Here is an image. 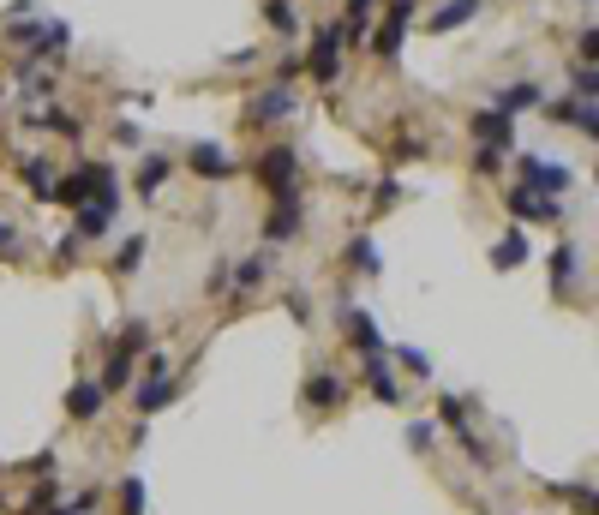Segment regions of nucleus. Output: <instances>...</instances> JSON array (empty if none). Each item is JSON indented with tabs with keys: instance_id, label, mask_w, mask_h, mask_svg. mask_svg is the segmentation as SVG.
Listing matches in <instances>:
<instances>
[{
	"instance_id": "nucleus-1",
	"label": "nucleus",
	"mask_w": 599,
	"mask_h": 515,
	"mask_svg": "<svg viewBox=\"0 0 599 515\" xmlns=\"http://www.w3.org/2000/svg\"><path fill=\"white\" fill-rule=\"evenodd\" d=\"M522 186H528V192H540V198H558V192H570V186H576V174H570V168H558V162H546V156H522Z\"/></svg>"
},
{
	"instance_id": "nucleus-2",
	"label": "nucleus",
	"mask_w": 599,
	"mask_h": 515,
	"mask_svg": "<svg viewBox=\"0 0 599 515\" xmlns=\"http://www.w3.org/2000/svg\"><path fill=\"white\" fill-rule=\"evenodd\" d=\"M108 228H114V186H96L78 204V240H102Z\"/></svg>"
},
{
	"instance_id": "nucleus-3",
	"label": "nucleus",
	"mask_w": 599,
	"mask_h": 515,
	"mask_svg": "<svg viewBox=\"0 0 599 515\" xmlns=\"http://www.w3.org/2000/svg\"><path fill=\"white\" fill-rule=\"evenodd\" d=\"M306 72H312L318 84H336V72H342V30H336V24L318 30V42H312V54H306Z\"/></svg>"
},
{
	"instance_id": "nucleus-4",
	"label": "nucleus",
	"mask_w": 599,
	"mask_h": 515,
	"mask_svg": "<svg viewBox=\"0 0 599 515\" xmlns=\"http://www.w3.org/2000/svg\"><path fill=\"white\" fill-rule=\"evenodd\" d=\"M300 228H306L300 192H276V210H270V222H264V240H270V246H282V240H294Z\"/></svg>"
},
{
	"instance_id": "nucleus-5",
	"label": "nucleus",
	"mask_w": 599,
	"mask_h": 515,
	"mask_svg": "<svg viewBox=\"0 0 599 515\" xmlns=\"http://www.w3.org/2000/svg\"><path fill=\"white\" fill-rule=\"evenodd\" d=\"M294 174H300V156H294L288 144H270L264 162H258V180H264L270 192H294Z\"/></svg>"
},
{
	"instance_id": "nucleus-6",
	"label": "nucleus",
	"mask_w": 599,
	"mask_h": 515,
	"mask_svg": "<svg viewBox=\"0 0 599 515\" xmlns=\"http://www.w3.org/2000/svg\"><path fill=\"white\" fill-rule=\"evenodd\" d=\"M510 216H516V222H564V204H558V198H540V192H528V186H516V192H510Z\"/></svg>"
},
{
	"instance_id": "nucleus-7",
	"label": "nucleus",
	"mask_w": 599,
	"mask_h": 515,
	"mask_svg": "<svg viewBox=\"0 0 599 515\" xmlns=\"http://www.w3.org/2000/svg\"><path fill=\"white\" fill-rule=\"evenodd\" d=\"M360 360H366V390H372L384 408H396V402H402V384H396V372H390V354L378 348V354H360Z\"/></svg>"
},
{
	"instance_id": "nucleus-8",
	"label": "nucleus",
	"mask_w": 599,
	"mask_h": 515,
	"mask_svg": "<svg viewBox=\"0 0 599 515\" xmlns=\"http://www.w3.org/2000/svg\"><path fill=\"white\" fill-rule=\"evenodd\" d=\"M408 18H414V0H396V6L384 12V30L372 36V48H378L384 60H396V54H402V36H408Z\"/></svg>"
},
{
	"instance_id": "nucleus-9",
	"label": "nucleus",
	"mask_w": 599,
	"mask_h": 515,
	"mask_svg": "<svg viewBox=\"0 0 599 515\" xmlns=\"http://www.w3.org/2000/svg\"><path fill=\"white\" fill-rule=\"evenodd\" d=\"M294 114V84H270L258 102H252V120H264V126H276V120H288Z\"/></svg>"
},
{
	"instance_id": "nucleus-10",
	"label": "nucleus",
	"mask_w": 599,
	"mask_h": 515,
	"mask_svg": "<svg viewBox=\"0 0 599 515\" xmlns=\"http://www.w3.org/2000/svg\"><path fill=\"white\" fill-rule=\"evenodd\" d=\"M546 120H558V126H576L582 138H594V132H599L594 102H576V96H570V102H552V108H546Z\"/></svg>"
},
{
	"instance_id": "nucleus-11",
	"label": "nucleus",
	"mask_w": 599,
	"mask_h": 515,
	"mask_svg": "<svg viewBox=\"0 0 599 515\" xmlns=\"http://www.w3.org/2000/svg\"><path fill=\"white\" fill-rule=\"evenodd\" d=\"M342 396H348V384H342L336 372H318V378H306V402H312L318 414H330V408H342Z\"/></svg>"
},
{
	"instance_id": "nucleus-12",
	"label": "nucleus",
	"mask_w": 599,
	"mask_h": 515,
	"mask_svg": "<svg viewBox=\"0 0 599 515\" xmlns=\"http://www.w3.org/2000/svg\"><path fill=\"white\" fill-rule=\"evenodd\" d=\"M102 402H108V390H102V384H90V378L66 390V414H72V420H96V414H102Z\"/></svg>"
},
{
	"instance_id": "nucleus-13",
	"label": "nucleus",
	"mask_w": 599,
	"mask_h": 515,
	"mask_svg": "<svg viewBox=\"0 0 599 515\" xmlns=\"http://www.w3.org/2000/svg\"><path fill=\"white\" fill-rule=\"evenodd\" d=\"M474 138L492 144V150H504V144H510V114H504V108H480V114H474Z\"/></svg>"
},
{
	"instance_id": "nucleus-14",
	"label": "nucleus",
	"mask_w": 599,
	"mask_h": 515,
	"mask_svg": "<svg viewBox=\"0 0 599 515\" xmlns=\"http://www.w3.org/2000/svg\"><path fill=\"white\" fill-rule=\"evenodd\" d=\"M342 330H348V342H354L360 354H378V348H384V336H378V324H372L366 312H354V306L342 312Z\"/></svg>"
},
{
	"instance_id": "nucleus-15",
	"label": "nucleus",
	"mask_w": 599,
	"mask_h": 515,
	"mask_svg": "<svg viewBox=\"0 0 599 515\" xmlns=\"http://www.w3.org/2000/svg\"><path fill=\"white\" fill-rule=\"evenodd\" d=\"M192 174H204V180H228L234 162L222 156V144H192Z\"/></svg>"
},
{
	"instance_id": "nucleus-16",
	"label": "nucleus",
	"mask_w": 599,
	"mask_h": 515,
	"mask_svg": "<svg viewBox=\"0 0 599 515\" xmlns=\"http://www.w3.org/2000/svg\"><path fill=\"white\" fill-rule=\"evenodd\" d=\"M474 12H480V0H450V6H438V12L426 18V30H438V36H444V30H462Z\"/></svg>"
},
{
	"instance_id": "nucleus-17",
	"label": "nucleus",
	"mask_w": 599,
	"mask_h": 515,
	"mask_svg": "<svg viewBox=\"0 0 599 515\" xmlns=\"http://www.w3.org/2000/svg\"><path fill=\"white\" fill-rule=\"evenodd\" d=\"M168 402H174V384H168V378H144V384H138V402H132V408H138V414H162Z\"/></svg>"
},
{
	"instance_id": "nucleus-18",
	"label": "nucleus",
	"mask_w": 599,
	"mask_h": 515,
	"mask_svg": "<svg viewBox=\"0 0 599 515\" xmlns=\"http://www.w3.org/2000/svg\"><path fill=\"white\" fill-rule=\"evenodd\" d=\"M264 24L276 36H300V6L294 0H264Z\"/></svg>"
},
{
	"instance_id": "nucleus-19",
	"label": "nucleus",
	"mask_w": 599,
	"mask_h": 515,
	"mask_svg": "<svg viewBox=\"0 0 599 515\" xmlns=\"http://www.w3.org/2000/svg\"><path fill=\"white\" fill-rule=\"evenodd\" d=\"M528 258H534V252H528V234H504V240H498V252H492V264H498V270H522Z\"/></svg>"
},
{
	"instance_id": "nucleus-20",
	"label": "nucleus",
	"mask_w": 599,
	"mask_h": 515,
	"mask_svg": "<svg viewBox=\"0 0 599 515\" xmlns=\"http://www.w3.org/2000/svg\"><path fill=\"white\" fill-rule=\"evenodd\" d=\"M174 174V162L168 156H144V168H138V192L150 198V192H162V180Z\"/></svg>"
},
{
	"instance_id": "nucleus-21",
	"label": "nucleus",
	"mask_w": 599,
	"mask_h": 515,
	"mask_svg": "<svg viewBox=\"0 0 599 515\" xmlns=\"http://www.w3.org/2000/svg\"><path fill=\"white\" fill-rule=\"evenodd\" d=\"M576 258H582L576 246H558V252H552V288H558V294L576 282Z\"/></svg>"
},
{
	"instance_id": "nucleus-22",
	"label": "nucleus",
	"mask_w": 599,
	"mask_h": 515,
	"mask_svg": "<svg viewBox=\"0 0 599 515\" xmlns=\"http://www.w3.org/2000/svg\"><path fill=\"white\" fill-rule=\"evenodd\" d=\"M24 186H30L36 198H48V192H54V168H42V156H24Z\"/></svg>"
},
{
	"instance_id": "nucleus-23",
	"label": "nucleus",
	"mask_w": 599,
	"mask_h": 515,
	"mask_svg": "<svg viewBox=\"0 0 599 515\" xmlns=\"http://www.w3.org/2000/svg\"><path fill=\"white\" fill-rule=\"evenodd\" d=\"M348 264H354V270H360V276H378V270H384V264H378V246H372V240H366V234H360V240H354V246H348Z\"/></svg>"
},
{
	"instance_id": "nucleus-24",
	"label": "nucleus",
	"mask_w": 599,
	"mask_h": 515,
	"mask_svg": "<svg viewBox=\"0 0 599 515\" xmlns=\"http://www.w3.org/2000/svg\"><path fill=\"white\" fill-rule=\"evenodd\" d=\"M540 102H546V96H540V84H510V90H504V102H498V108H504V114H510V108H540Z\"/></svg>"
},
{
	"instance_id": "nucleus-25",
	"label": "nucleus",
	"mask_w": 599,
	"mask_h": 515,
	"mask_svg": "<svg viewBox=\"0 0 599 515\" xmlns=\"http://www.w3.org/2000/svg\"><path fill=\"white\" fill-rule=\"evenodd\" d=\"M264 270H270V252L246 258V264H234V288H258V282H264Z\"/></svg>"
},
{
	"instance_id": "nucleus-26",
	"label": "nucleus",
	"mask_w": 599,
	"mask_h": 515,
	"mask_svg": "<svg viewBox=\"0 0 599 515\" xmlns=\"http://www.w3.org/2000/svg\"><path fill=\"white\" fill-rule=\"evenodd\" d=\"M132 378V354H120V348H108V372H102V390H120Z\"/></svg>"
},
{
	"instance_id": "nucleus-27",
	"label": "nucleus",
	"mask_w": 599,
	"mask_h": 515,
	"mask_svg": "<svg viewBox=\"0 0 599 515\" xmlns=\"http://www.w3.org/2000/svg\"><path fill=\"white\" fill-rule=\"evenodd\" d=\"M36 126H48V132H66V138H78V120H72L66 108H42V114H36Z\"/></svg>"
},
{
	"instance_id": "nucleus-28",
	"label": "nucleus",
	"mask_w": 599,
	"mask_h": 515,
	"mask_svg": "<svg viewBox=\"0 0 599 515\" xmlns=\"http://www.w3.org/2000/svg\"><path fill=\"white\" fill-rule=\"evenodd\" d=\"M120 510H126V515H144V480H138V474L120 486Z\"/></svg>"
},
{
	"instance_id": "nucleus-29",
	"label": "nucleus",
	"mask_w": 599,
	"mask_h": 515,
	"mask_svg": "<svg viewBox=\"0 0 599 515\" xmlns=\"http://www.w3.org/2000/svg\"><path fill=\"white\" fill-rule=\"evenodd\" d=\"M138 264H144V240H126V246H120V258H114V270H120V276H132Z\"/></svg>"
},
{
	"instance_id": "nucleus-30",
	"label": "nucleus",
	"mask_w": 599,
	"mask_h": 515,
	"mask_svg": "<svg viewBox=\"0 0 599 515\" xmlns=\"http://www.w3.org/2000/svg\"><path fill=\"white\" fill-rule=\"evenodd\" d=\"M570 84H576V90H582V102H594V66H570Z\"/></svg>"
},
{
	"instance_id": "nucleus-31",
	"label": "nucleus",
	"mask_w": 599,
	"mask_h": 515,
	"mask_svg": "<svg viewBox=\"0 0 599 515\" xmlns=\"http://www.w3.org/2000/svg\"><path fill=\"white\" fill-rule=\"evenodd\" d=\"M474 168H480V174H498V168H504V150H492V144H480V156H474Z\"/></svg>"
},
{
	"instance_id": "nucleus-32",
	"label": "nucleus",
	"mask_w": 599,
	"mask_h": 515,
	"mask_svg": "<svg viewBox=\"0 0 599 515\" xmlns=\"http://www.w3.org/2000/svg\"><path fill=\"white\" fill-rule=\"evenodd\" d=\"M396 360H402V366H408V372H420V378H426V372H432V360H426V354H420V348H396Z\"/></svg>"
},
{
	"instance_id": "nucleus-33",
	"label": "nucleus",
	"mask_w": 599,
	"mask_h": 515,
	"mask_svg": "<svg viewBox=\"0 0 599 515\" xmlns=\"http://www.w3.org/2000/svg\"><path fill=\"white\" fill-rule=\"evenodd\" d=\"M432 438H438V426H432V420H414V426H408V444H414V450H426Z\"/></svg>"
},
{
	"instance_id": "nucleus-34",
	"label": "nucleus",
	"mask_w": 599,
	"mask_h": 515,
	"mask_svg": "<svg viewBox=\"0 0 599 515\" xmlns=\"http://www.w3.org/2000/svg\"><path fill=\"white\" fill-rule=\"evenodd\" d=\"M96 504H102L96 492H72V504H60V510H66V515H90Z\"/></svg>"
},
{
	"instance_id": "nucleus-35",
	"label": "nucleus",
	"mask_w": 599,
	"mask_h": 515,
	"mask_svg": "<svg viewBox=\"0 0 599 515\" xmlns=\"http://www.w3.org/2000/svg\"><path fill=\"white\" fill-rule=\"evenodd\" d=\"M0 252H18V234H12L6 222H0Z\"/></svg>"
}]
</instances>
